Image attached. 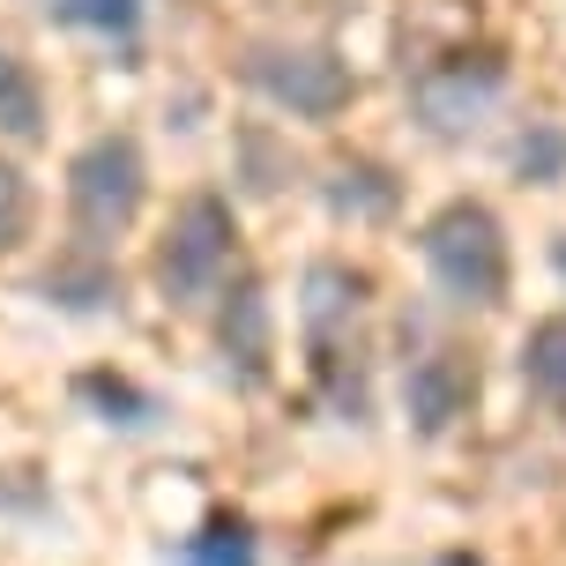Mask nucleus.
<instances>
[{
	"mask_svg": "<svg viewBox=\"0 0 566 566\" xmlns=\"http://www.w3.org/2000/svg\"><path fill=\"white\" fill-rule=\"evenodd\" d=\"M424 269L454 306H500L507 298V231L484 201H448L424 224Z\"/></svg>",
	"mask_w": 566,
	"mask_h": 566,
	"instance_id": "f257e3e1",
	"label": "nucleus"
},
{
	"mask_svg": "<svg viewBox=\"0 0 566 566\" xmlns=\"http://www.w3.org/2000/svg\"><path fill=\"white\" fill-rule=\"evenodd\" d=\"M142 201H149V165H142L135 135H97L67 165V217H75V231H83L90 247L119 239L142 217Z\"/></svg>",
	"mask_w": 566,
	"mask_h": 566,
	"instance_id": "f03ea898",
	"label": "nucleus"
},
{
	"mask_svg": "<svg viewBox=\"0 0 566 566\" xmlns=\"http://www.w3.org/2000/svg\"><path fill=\"white\" fill-rule=\"evenodd\" d=\"M231 261H239V224H231V209L217 195H187L179 217H171V231H165V247H157V283H165V298H209V291L231 276Z\"/></svg>",
	"mask_w": 566,
	"mask_h": 566,
	"instance_id": "7ed1b4c3",
	"label": "nucleus"
},
{
	"mask_svg": "<svg viewBox=\"0 0 566 566\" xmlns=\"http://www.w3.org/2000/svg\"><path fill=\"white\" fill-rule=\"evenodd\" d=\"M247 83L291 119H336L350 105V67H343L336 45H283V38H269V45L247 53Z\"/></svg>",
	"mask_w": 566,
	"mask_h": 566,
	"instance_id": "20e7f679",
	"label": "nucleus"
},
{
	"mask_svg": "<svg viewBox=\"0 0 566 566\" xmlns=\"http://www.w3.org/2000/svg\"><path fill=\"white\" fill-rule=\"evenodd\" d=\"M500 60H440V67H424L418 75V113H424V127L432 135H462V127H478L484 119V105L500 97Z\"/></svg>",
	"mask_w": 566,
	"mask_h": 566,
	"instance_id": "39448f33",
	"label": "nucleus"
},
{
	"mask_svg": "<svg viewBox=\"0 0 566 566\" xmlns=\"http://www.w3.org/2000/svg\"><path fill=\"white\" fill-rule=\"evenodd\" d=\"M470 402H478V366L462 350H432V358H418L402 373V410H410V424L424 440L448 432L454 418H470Z\"/></svg>",
	"mask_w": 566,
	"mask_h": 566,
	"instance_id": "423d86ee",
	"label": "nucleus"
},
{
	"mask_svg": "<svg viewBox=\"0 0 566 566\" xmlns=\"http://www.w3.org/2000/svg\"><path fill=\"white\" fill-rule=\"evenodd\" d=\"M224 358H239V380H261V373H269V298H261V283H239V291H231Z\"/></svg>",
	"mask_w": 566,
	"mask_h": 566,
	"instance_id": "0eeeda50",
	"label": "nucleus"
},
{
	"mask_svg": "<svg viewBox=\"0 0 566 566\" xmlns=\"http://www.w3.org/2000/svg\"><path fill=\"white\" fill-rule=\"evenodd\" d=\"M0 135L8 142H38L45 135V83L23 53L0 45Z\"/></svg>",
	"mask_w": 566,
	"mask_h": 566,
	"instance_id": "6e6552de",
	"label": "nucleus"
},
{
	"mask_svg": "<svg viewBox=\"0 0 566 566\" xmlns=\"http://www.w3.org/2000/svg\"><path fill=\"white\" fill-rule=\"evenodd\" d=\"M522 380L544 402H566V313H552V321H537L522 336Z\"/></svg>",
	"mask_w": 566,
	"mask_h": 566,
	"instance_id": "1a4fd4ad",
	"label": "nucleus"
},
{
	"mask_svg": "<svg viewBox=\"0 0 566 566\" xmlns=\"http://www.w3.org/2000/svg\"><path fill=\"white\" fill-rule=\"evenodd\" d=\"M328 209H336V217H388V209H396V179L380 165H336Z\"/></svg>",
	"mask_w": 566,
	"mask_h": 566,
	"instance_id": "9d476101",
	"label": "nucleus"
},
{
	"mask_svg": "<svg viewBox=\"0 0 566 566\" xmlns=\"http://www.w3.org/2000/svg\"><path fill=\"white\" fill-rule=\"evenodd\" d=\"M187 566H261L254 530H247L239 514H217V522H201V537H187Z\"/></svg>",
	"mask_w": 566,
	"mask_h": 566,
	"instance_id": "9b49d317",
	"label": "nucleus"
},
{
	"mask_svg": "<svg viewBox=\"0 0 566 566\" xmlns=\"http://www.w3.org/2000/svg\"><path fill=\"white\" fill-rule=\"evenodd\" d=\"M53 23H75V30H105V38H135L142 23V0H38Z\"/></svg>",
	"mask_w": 566,
	"mask_h": 566,
	"instance_id": "f8f14e48",
	"label": "nucleus"
},
{
	"mask_svg": "<svg viewBox=\"0 0 566 566\" xmlns=\"http://www.w3.org/2000/svg\"><path fill=\"white\" fill-rule=\"evenodd\" d=\"M45 298H60V306H105V298H119V283H113V269H53L45 276Z\"/></svg>",
	"mask_w": 566,
	"mask_h": 566,
	"instance_id": "ddd939ff",
	"label": "nucleus"
},
{
	"mask_svg": "<svg viewBox=\"0 0 566 566\" xmlns=\"http://www.w3.org/2000/svg\"><path fill=\"white\" fill-rule=\"evenodd\" d=\"M23 239H30V179L0 157V254L23 247Z\"/></svg>",
	"mask_w": 566,
	"mask_h": 566,
	"instance_id": "4468645a",
	"label": "nucleus"
},
{
	"mask_svg": "<svg viewBox=\"0 0 566 566\" xmlns=\"http://www.w3.org/2000/svg\"><path fill=\"white\" fill-rule=\"evenodd\" d=\"M514 165H522V179H544V187H552V179L566 171V135L559 127H530L522 149H514Z\"/></svg>",
	"mask_w": 566,
	"mask_h": 566,
	"instance_id": "2eb2a0df",
	"label": "nucleus"
},
{
	"mask_svg": "<svg viewBox=\"0 0 566 566\" xmlns=\"http://www.w3.org/2000/svg\"><path fill=\"white\" fill-rule=\"evenodd\" d=\"M83 396H90V402H105V410H127L119 424H149V418H157V402L135 396V388H127V380H113V373H90Z\"/></svg>",
	"mask_w": 566,
	"mask_h": 566,
	"instance_id": "dca6fc26",
	"label": "nucleus"
},
{
	"mask_svg": "<svg viewBox=\"0 0 566 566\" xmlns=\"http://www.w3.org/2000/svg\"><path fill=\"white\" fill-rule=\"evenodd\" d=\"M552 261H559V276H566V239H559V247H552Z\"/></svg>",
	"mask_w": 566,
	"mask_h": 566,
	"instance_id": "f3484780",
	"label": "nucleus"
}]
</instances>
